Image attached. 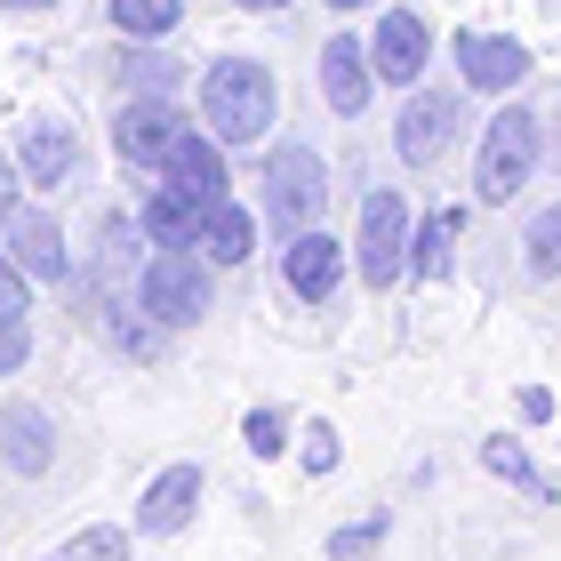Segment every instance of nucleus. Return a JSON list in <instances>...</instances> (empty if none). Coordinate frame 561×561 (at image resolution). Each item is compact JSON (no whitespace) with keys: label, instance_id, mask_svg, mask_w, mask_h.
Masks as SVG:
<instances>
[{"label":"nucleus","instance_id":"nucleus-23","mask_svg":"<svg viewBox=\"0 0 561 561\" xmlns=\"http://www.w3.org/2000/svg\"><path fill=\"white\" fill-rule=\"evenodd\" d=\"M41 561H129V529H81V538H65V546H48Z\"/></svg>","mask_w":561,"mask_h":561},{"label":"nucleus","instance_id":"nucleus-21","mask_svg":"<svg viewBox=\"0 0 561 561\" xmlns=\"http://www.w3.org/2000/svg\"><path fill=\"white\" fill-rule=\"evenodd\" d=\"M481 466H490L497 481H514V490H529L538 505L553 497V490H546V473L529 466V449H522V442H505V433H490V442H481Z\"/></svg>","mask_w":561,"mask_h":561},{"label":"nucleus","instance_id":"nucleus-32","mask_svg":"<svg viewBox=\"0 0 561 561\" xmlns=\"http://www.w3.org/2000/svg\"><path fill=\"white\" fill-rule=\"evenodd\" d=\"M329 9H369V0H329Z\"/></svg>","mask_w":561,"mask_h":561},{"label":"nucleus","instance_id":"nucleus-9","mask_svg":"<svg viewBox=\"0 0 561 561\" xmlns=\"http://www.w3.org/2000/svg\"><path fill=\"white\" fill-rule=\"evenodd\" d=\"M449 137H457V89H417L410 105H401V121H393V152L410 169H433Z\"/></svg>","mask_w":561,"mask_h":561},{"label":"nucleus","instance_id":"nucleus-14","mask_svg":"<svg viewBox=\"0 0 561 561\" xmlns=\"http://www.w3.org/2000/svg\"><path fill=\"white\" fill-rule=\"evenodd\" d=\"M522 72H529V48L514 33H457V81L466 89H522Z\"/></svg>","mask_w":561,"mask_h":561},{"label":"nucleus","instance_id":"nucleus-33","mask_svg":"<svg viewBox=\"0 0 561 561\" xmlns=\"http://www.w3.org/2000/svg\"><path fill=\"white\" fill-rule=\"evenodd\" d=\"M9 9H48V0H9Z\"/></svg>","mask_w":561,"mask_h":561},{"label":"nucleus","instance_id":"nucleus-16","mask_svg":"<svg viewBox=\"0 0 561 561\" xmlns=\"http://www.w3.org/2000/svg\"><path fill=\"white\" fill-rule=\"evenodd\" d=\"M161 176H169V185H185L193 201H233V169H225V145H217V137H201V129H185V137L169 145Z\"/></svg>","mask_w":561,"mask_h":561},{"label":"nucleus","instance_id":"nucleus-8","mask_svg":"<svg viewBox=\"0 0 561 561\" xmlns=\"http://www.w3.org/2000/svg\"><path fill=\"white\" fill-rule=\"evenodd\" d=\"M369 65H377V81L417 89V81H425V65H433V33H425V16H417V9H386V16H377V33H369Z\"/></svg>","mask_w":561,"mask_h":561},{"label":"nucleus","instance_id":"nucleus-26","mask_svg":"<svg viewBox=\"0 0 561 561\" xmlns=\"http://www.w3.org/2000/svg\"><path fill=\"white\" fill-rule=\"evenodd\" d=\"M393 529V514H369V522H353V529H337V538H329V561H362L377 538H386Z\"/></svg>","mask_w":561,"mask_h":561},{"label":"nucleus","instance_id":"nucleus-7","mask_svg":"<svg viewBox=\"0 0 561 561\" xmlns=\"http://www.w3.org/2000/svg\"><path fill=\"white\" fill-rule=\"evenodd\" d=\"M16 169H24V185H41V193L72 185V176H81V137H72V121L33 113L16 129Z\"/></svg>","mask_w":561,"mask_h":561},{"label":"nucleus","instance_id":"nucleus-10","mask_svg":"<svg viewBox=\"0 0 561 561\" xmlns=\"http://www.w3.org/2000/svg\"><path fill=\"white\" fill-rule=\"evenodd\" d=\"M0 466L16 481H41L57 466V425H48L41 401H0Z\"/></svg>","mask_w":561,"mask_h":561},{"label":"nucleus","instance_id":"nucleus-20","mask_svg":"<svg viewBox=\"0 0 561 561\" xmlns=\"http://www.w3.org/2000/svg\"><path fill=\"white\" fill-rule=\"evenodd\" d=\"M457 225H466V217H457V209H433V217L417 225V241H410V273H417V280H442V273H449V249H457Z\"/></svg>","mask_w":561,"mask_h":561},{"label":"nucleus","instance_id":"nucleus-18","mask_svg":"<svg viewBox=\"0 0 561 561\" xmlns=\"http://www.w3.org/2000/svg\"><path fill=\"white\" fill-rule=\"evenodd\" d=\"M201 257L209 265H249L257 257V217H249L241 201H209V217H201Z\"/></svg>","mask_w":561,"mask_h":561},{"label":"nucleus","instance_id":"nucleus-3","mask_svg":"<svg viewBox=\"0 0 561 561\" xmlns=\"http://www.w3.org/2000/svg\"><path fill=\"white\" fill-rule=\"evenodd\" d=\"M529 169H538V113L497 105L490 129H481V152H473V193L490 201V209H505V201L529 185Z\"/></svg>","mask_w":561,"mask_h":561},{"label":"nucleus","instance_id":"nucleus-31","mask_svg":"<svg viewBox=\"0 0 561 561\" xmlns=\"http://www.w3.org/2000/svg\"><path fill=\"white\" fill-rule=\"evenodd\" d=\"M233 9H257V16H280L289 0H233Z\"/></svg>","mask_w":561,"mask_h":561},{"label":"nucleus","instance_id":"nucleus-12","mask_svg":"<svg viewBox=\"0 0 561 561\" xmlns=\"http://www.w3.org/2000/svg\"><path fill=\"white\" fill-rule=\"evenodd\" d=\"M280 273H289V289L305 305H329L345 280V241H329L321 225H305V233H289V249H280Z\"/></svg>","mask_w":561,"mask_h":561},{"label":"nucleus","instance_id":"nucleus-13","mask_svg":"<svg viewBox=\"0 0 561 561\" xmlns=\"http://www.w3.org/2000/svg\"><path fill=\"white\" fill-rule=\"evenodd\" d=\"M0 249L24 265V280H72V249L57 233V217H41V209H16L0 225Z\"/></svg>","mask_w":561,"mask_h":561},{"label":"nucleus","instance_id":"nucleus-30","mask_svg":"<svg viewBox=\"0 0 561 561\" xmlns=\"http://www.w3.org/2000/svg\"><path fill=\"white\" fill-rule=\"evenodd\" d=\"M522 417H529V425H546V417H553V401H546V386H522Z\"/></svg>","mask_w":561,"mask_h":561},{"label":"nucleus","instance_id":"nucleus-19","mask_svg":"<svg viewBox=\"0 0 561 561\" xmlns=\"http://www.w3.org/2000/svg\"><path fill=\"white\" fill-rule=\"evenodd\" d=\"M113 33H129V41H169L176 24H185V0H113Z\"/></svg>","mask_w":561,"mask_h":561},{"label":"nucleus","instance_id":"nucleus-28","mask_svg":"<svg viewBox=\"0 0 561 561\" xmlns=\"http://www.w3.org/2000/svg\"><path fill=\"white\" fill-rule=\"evenodd\" d=\"M24 353H33V321H0V377H16Z\"/></svg>","mask_w":561,"mask_h":561},{"label":"nucleus","instance_id":"nucleus-25","mask_svg":"<svg viewBox=\"0 0 561 561\" xmlns=\"http://www.w3.org/2000/svg\"><path fill=\"white\" fill-rule=\"evenodd\" d=\"M0 321H33V280H24L9 249H0Z\"/></svg>","mask_w":561,"mask_h":561},{"label":"nucleus","instance_id":"nucleus-29","mask_svg":"<svg viewBox=\"0 0 561 561\" xmlns=\"http://www.w3.org/2000/svg\"><path fill=\"white\" fill-rule=\"evenodd\" d=\"M16 185H24V169H16V152H0V225L16 217Z\"/></svg>","mask_w":561,"mask_h":561},{"label":"nucleus","instance_id":"nucleus-15","mask_svg":"<svg viewBox=\"0 0 561 561\" xmlns=\"http://www.w3.org/2000/svg\"><path fill=\"white\" fill-rule=\"evenodd\" d=\"M201 514V466H161L145 481V497H137V529L145 538H176Z\"/></svg>","mask_w":561,"mask_h":561},{"label":"nucleus","instance_id":"nucleus-6","mask_svg":"<svg viewBox=\"0 0 561 561\" xmlns=\"http://www.w3.org/2000/svg\"><path fill=\"white\" fill-rule=\"evenodd\" d=\"M185 129H193V121L176 113L169 96H129V105L113 113V152H121L129 169H161V161H169V145L185 137Z\"/></svg>","mask_w":561,"mask_h":561},{"label":"nucleus","instance_id":"nucleus-4","mask_svg":"<svg viewBox=\"0 0 561 561\" xmlns=\"http://www.w3.org/2000/svg\"><path fill=\"white\" fill-rule=\"evenodd\" d=\"M329 209V161L313 145H273L265 152V225L280 233H305Z\"/></svg>","mask_w":561,"mask_h":561},{"label":"nucleus","instance_id":"nucleus-22","mask_svg":"<svg viewBox=\"0 0 561 561\" xmlns=\"http://www.w3.org/2000/svg\"><path fill=\"white\" fill-rule=\"evenodd\" d=\"M522 273H529V280H553V273H561V201H553V209H538V217H529V241H522Z\"/></svg>","mask_w":561,"mask_h":561},{"label":"nucleus","instance_id":"nucleus-17","mask_svg":"<svg viewBox=\"0 0 561 561\" xmlns=\"http://www.w3.org/2000/svg\"><path fill=\"white\" fill-rule=\"evenodd\" d=\"M201 217H209V201H193L185 185H152L137 201V225L152 249H201Z\"/></svg>","mask_w":561,"mask_h":561},{"label":"nucleus","instance_id":"nucleus-11","mask_svg":"<svg viewBox=\"0 0 561 561\" xmlns=\"http://www.w3.org/2000/svg\"><path fill=\"white\" fill-rule=\"evenodd\" d=\"M369 89H377L369 41L337 33V41L321 48V96H329V113H337V121H362V113H369Z\"/></svg>","mask_w":561,"mask_h":561},{"label":"nucleus","instance_id":"nucleus-2","mask_svg":"<svg viewBox=\"0 0 561 561\" xmlns=\"http://www.w3.org/2000/svg\"><path fill=\"white\" fill-rule=\"evenodd\" d=\"M137 305L152 329H193L217 313V280H209V257L193 249H152L145 273H137Z\"/></svg>","mask_w":561,"mask_h":561},{"label":"nucleus","instance_id":"nucleus-27","mask_svg":"<svg viewBox=\"0 0 561 561\" xmlns=\"http://www.w3.org/2000/svg\"><path fill=\"white\" fill-rule=\"evenodd\" d=\"M337 457H345V449H337V433L313 425V433H305V457H297V466H305V473H337Z\"/></svg>","mask_w":561,"mask_h":561},{"label":"nucleus","instance_id":"nucleus-5","mask_svg":"<svg viewBox=\"0 0 561 561\" xmlns=\"http://www.w3.org/2000/svg\"><path fill=\"white\" fill-rule=\"evenodd\" d=\"M410 201H401L393 185H377L362 201V241H353V257H362V280L369 289H393L401 273H410Z\"/></svg>","mask_w":561,"mask_h":561},{"label":"nucleus","instance_id":"nucleus-1","mask_svg":"<svg viewBox=\"0 0 561 561\" xmlns=\"http://www.w3.org/2000/svg\"><path fill=\"white\" fill-rule=\"evenodd\" d=\"M201 121H209L217 145H265V129L280 121V81L265 57H217L201 72Z\"/></svg>","mask_w":561,"mask_h":561},{"label":"nucleus","instance_id":"nucleus-24","mask_svg":"<svg viewBox=\"0 0 561 561\" xmlns=\"http://www.w3.org/2000/svg\"><path fill=\"white\" fill-rule=\"evenodd\" d=\"M241 442H249V457H280V449H289V417H280V410H249Z\"/></svg>","mask_w":561,"mask_h":561}]
</instances>
